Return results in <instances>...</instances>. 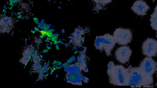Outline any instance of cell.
Here are the masks:
<instances>
[{"label":"cell","instance_id":"52a82bcc","mask_svg":"<svg viewBox=\"0 0 157 88\" xmlns=\"http://www.w3.org/2000/svg\"><path fill=\"white\" fill-rule=\"evenodd\" d=\"M102 47L108 56L111 55V52L116 43L113 35L106 34L102 35Z\"/></svg>","mask_w":157,"mask_h":88},{"label":"cell","instance_id":"8992f818","mask_svg":"<svg viewBox=\"0 0 157 88\" xmlns=\"http://www.w3.org/2000/svg\"><path fill=\"white\" fill-rule=\"evenodd\" d=\"M132 53V50L128 46H122L116 50L115 54L118 61L124 64L129 61Z\"/></svg>","mask_w":157,"mask_h":88},{"label":"cell","instance_id":"f35d334b","mask_svg":"<svg viewBox=\"0 0 157 88\" xmlns=\"http://www.w3.org/2000/svg\"><path fill=\"white\" fill-rule=\"evenodd\" d=\"M56 68L57 69H59V67H57Z\"/></svg>","mask_w":157,"mask_h":88},{"label":"cell","instance_id":"d6986e66","mask_svg":"<svg viewBox=\"0 0 157 88\" xmlns=\"http://www.w3.org/2000/svg\"><path fill=\"white\" fill-rule=\"evenodd\" d=\"M61 42V41L60 39L59 41H58V43H60Z\"/></svg>","mask_w":157,"mask_h":88},{"label":"cell","instance_id":"7dc6e473","mask_svg":"<svg viewBox=\"0 0 157 88\" xmlns=\"http://www.w3.org/2000/svg\"><path fill=\"white\" fill-rule=\"evenodd\" d=\"M50 73V74H52V72H51Z\"/></svg>","mask_w":157,"mask_h":88},{"label":"cell","instance_id":"7a4b0ae2","mask_svg":"<svg viewBox=\"0 0 157 88\" xmlns=\"http://www.w3.org/2000/svg\"><path fill=\"white\" fill-rule=\"evenodd\" d=\"M107 73L110 83L116 86H127L129 75L128 68L121 65H114Z\"/></svg>","mask_w":157,"mask_h":88},{"label":"cell","instance_id":"484cf974","mask_svg":"<svg viewBox=\"0 0 157 88\" xmlns=\"http://www.w3.org/2000/svg\"><path fill=\"white\" fill-rule=\"evenodd\" d=\"M48 75H49L48 73H47L46 74L44 75V76L47 77V76H48Z\"/></svg>","mask_w":157,"mask_h":88},{"label":"cell","instance_id":"1f68e13d","mask_svg":"<svg viewBox=\"0 0 157 88\" xmlns=\"http://www.w3.org/2000/svg\"><path fill=\"white\" fill-rule=\"evenodd\" d=\"M9 3H10V2H9V1H7V2L6 4H9Z\"/></svg>","mask_w":157,"mask_h":88},{"label":"cell","instance_id":"c3c4849f","mask_svg":"<svg viewBox=\"0 0 157 88\" xmlns=\"http://www.w3.org/2000/svg\"><path fill=\"white\" fill-rule=\"evenodd\" d=\"M156 85L157 86V83H156Z\"/></svg>","mask_w":157,"mask_h":88},{"label":"cell","instance_id":"7c38bea8","mask_svg":"<svg viewBox=\"0 0 157 88\" xmlns=\"http://www.w3.org/2000/svg\"><path fill=\"white\" fill-rule=\"evenodd\" d=\"M99 3L102 5H106L110 3L112 0H98Z\"/></svg>","mask_w":157,"mask_h":88},{"label":"cell","instance_id":"ab89813d","mask_svg":"<svg viewBox=\"0 0 157 88\" xmlns=\"http://www.w3.org/2000/svg\"><path fill=\"white\" fill-rule=\"evenodd\" d=\"M39 44H38L37 46V48H38L39 47Z\"/></svg>","mask_w":157,"mask_h":88},{"label":"cell","instance_id":"7402d4cb","mask_svg":"<svg viewBox=\"0 0 157 88\" xmlns=\"http://www.w3.org/2000/svg\"><path fill=\"white\" fill-rule=\"evenodd\" d=\"M47 48L48 50H50L51 48V47L49 46V47H47Z\"/></svg>","mask_w":157,"mask_h":88},{"label":"cell","instance_id":"b9f144b4","mask_svg":"<svg viewBox=\"0 0 157 88\" xmlns=\"http://www.w3.org/2000/svg\"><path fill=\"white\" fill-rule=\"evenodd\" d=\"M58 77V75H56V78H57V77Z\"/></svg>","mask_w":157,"mask_h":88},{"label":"cell","instance_id":"30bf717a","mask_svg":"<svg viewBox=\"0 0 157 88\" xmlns=\"http://www.w3.org/2000/svg\"><path fill=\"white\" fill-rule=\"evenodd\" d=\"M65 70L68 72H71L75 73H79L82 69L78 64H75L70 66H64Z\"/></svg>","mask_w":157,"mask_h":88},{"label":"cell","instance_id":"603a6c76","mask_svg":"<svg viewBox=\"0 0 157 88\" xmlns=\"http://www.w3.org/2000/svg\"><path fill=\"white\" fill-rule=\"evenodd\" d=\"M54 72V70L53 69L51 70V72L53 73Z\"/></svg>","mask_w":157,"mask_h":88},{"label":"cell","instance_id":"bcb514c9","mask_svg":"<svg viewBox=\"0 0 157 88\" xmlns=\"http://www.w3.org/2000/svg\"><path fill=\"white\" fill-rule=\"evenodd\" d=\"M7 8L8 9H10V7H8Z\"/></svg>","mask_w":157,"mask_h":88},{"label":"cell","instance_id":"7bdbcfd3","mask_svg":"<svg viewBox=\"0 0 157 88\" xmlns=\"http://www.w3.org/2000/svg\"><path fill=\"white\" fill-rule=\"evenodd\" d=\"M18 21V20H16V22H17Z\"/></svg>","mask_w":157,"mask_h":88},{"label":"cell","instance_id":"d590c367","mask_svg":"<svg viewBox=\"0 0 157 88\" xmlns=\"http://www.w3.org/2000/svg\"><path fill=\"white\" fill-rule=\"evenodd\" d=\"M156 38H157V30L156 31Z\"/></svg>","mask_w":157,"mask_h":88},{"label":"cell","instance_id":"836d02e7","mask_svg":"<svg viewBox=\"0 0 157 88\" xmlns=\"http://www.w3.org/2000/svg\"><path fill=\"white\" fill-rule=\"evenodd\" d=\"M12 9V7L11 6H10V10H11V9Z\"/></svg>","mask_w":157,"mask_h":88},{"label":"cell","instance_id":"9c48e42d","mask_svg":"<svg viewBox=\"0 0 157 88\" xmlns=\"http://www.w3.org/2000/svg\"><path fill=\"white\" fill-rule=\"evenodd\" d=\"M78 74L71 72H68L66 75L67 82L75 85H82V80Z\"/></svg>","mask_w":157,"mask_h":88},{"label":"cell","instance_id":"2e32d148","mask_svg":"<svg viewBox=\"0 0 157 88\" xmlns=\"http://www.w3.org/2000/svg\"><path fill=\"white\" fill-rule=\"evenodd\" d=\"M33 20H36V21H39V19L37 18L36 17H34L33 18Z\"/></svg>","mask_w":157,"mask_h":88},{"label":"cell","instance_id":"d4e9b609","mask_svg":"<svg viewBox=\"0 0 157 88\" xmlns=\"http://www.w3.org/2000/svg\"><path fill=\"white\" fill-rule=\"evenodd\" d=\"M21 18V17L20 16H19V15H18V16H17V18H18V19H20V18Z\"/></svg>","mask_w":157,"mask_h":88},{"label":"cell","instance_id":"5bb4252c","mask_svg":"<svg viewBox=\"0 0 157 88\" xmlns=\"http://www.w3.org/2000/svg\"><path fill=\"white\" fill-rule=\"evenodd\" d=\"M34 29L35 30L38 31H40V29L36 27H35L34 28Z\"/></svg>","mask_w":157,"mask_h":88},{"label":"cell","instance_id":"3957f363","mask_svg":"<svg viewBox=\"0 0 157 88\" xmlns=\"http://www.w3.org/2000/svg\"><path fill=\"white\" fill-rule=\"evenodd\" d=\"M113 35L116 43L119 45H124L131 42L132 34L129 29L118 28L114 31Z\"/></svg>","mask_w":157,"mask_h":88},{"label":"cell","instance_id":"f546056e","mask_svg":"<svg viewBox=\"0 0 157 88\" xmlns=\"http://www.w3.org/2000/svg\"><path fill=\"white\" fill-rule=\"evenodd\" d=\"M48 49H46V52H45V53H48Z\"/></svg>","mask_w":157,"mask_h":88},{"label":"cell","instance_id":"277c9868","mask_svg":"<svg viewBox=\"0 0 157 88\" xmlns=\"http://www.w3.org/2000/svg\"><path fill=\"white\" fill-rule=\"evenodd\" d=\"M156 62L151 57H147L141 61L138 67L144 74L152 76L156 71Z\"/></svg>","mask_w":157,"mask_h":88},{"label":"cell","instance_id":"5b68a950","mask_svg":"<svg viewBox=\"0 0 157 88\" xmlns=\"http://www.w3.org/2000/svg\"><path fill=\"white\" fill-rule=\"evenodd\" d=\"M143 54L147 57H155L157 54V41L153 38H148L143 43Z\"/></svg>","mask_w":157,"mask_h":88},{"label":"cell","instance_id":"8d00e7d4","mask_svg":"<svg viewBox=\"0 0 157 88\" xmlns=\"http://www.w3.org/2000/svg\"><path fill=\"white\" fill-rule=\"evenodd\" d=\"M19 15L21 17L22 16V15L21 14Z\"/></svg>","mask_w":157,"mask_h":88},{"label":"cell","instance_id":"e0dca14e","mask_svg":"<svg viewBox=\"0 0 157 88\" xmlns=\"http://www.w3.org/2000/svg\"><path fill=\"white\" fill-rule=\"evenodd\" d=\"M39 36L40 37V38L41 39L43 38L44 37L42 35H40Z\"/></svg>","mask_w":157,"mask_h":88},{"label":"cell","instance_id":"4fadbf2b","mask_svg":"<svg viewBox=\"0 0 157 88\" xmlns=\"http://www.w3.org/2000/svg\"><path fill=\"white\" fill-rule=\"evenodd\" d=\"M78 75L81 80H82L83 82L86 83H87L89 80V79L87 78L80 73H79Z\"/></svg>","mask_w":157,"mask_h":88},{"label":"cell","instance_id":"ac0fdd59","mask_svg":"<svg viewBox=\"0 0 157 88\" xmlns=\"http://www.w3.org/2000/svg\"><path fill=\"white\" fill-rule=\"evenodd\" d=\"M22 13V12H18L17 13V15H19L20 14H21V13Z\"/></svg>","mask_w":157,"mask_h":88},{"label":"cell","instance_id":"4dcf8cb0","mask_svg":"<svg viewBox=\"0 0 157 88\" xmlns=\"http://www.w3.org/2000/svg\"><path fill=\"white\" fill-rule=\"evenodd\" d=\"M64 32V30L63 29L62 30V33H63Z\"/></svg>","mask_w":157,"mask_h":88},{"label":"cell","instance_id":"9a60e30c","mask_svg":"<svg viewBox=\"0 0 157 88\" xmlns=\"http://www.w3.org/2000/svg\"><path fill=\"white\" fill-rule=\"evenodd\" d=\"M56 50H59V46L57 44L56 45Z\"/></svg>","mask_w":157,"mask_h":88},{"label":"cell","instance_id":"f1b7e54d","mask_svg":"<svg viewBox=\"0 0 157 88\" xmlns=\"http://www.w3.org/2000/svg\"><path fill=\"white\" fill-rule=\"evenodd\" d=\"M6 11H7L6 10L4 12V14H6Z\"/></svg>","mask_w":157,"mask_h":88},{"label":"cell","instance_id":"4316f807","mask_svg":"<svg viewBox=\"0 0 157 88\" xmlns=\"http://www.w3.org/2000/svg\"><path fill=\"white\" fill-rule=\"evenodd\" d=\"M6 10V9H4L3 10H2V12L3 13V12H4Z\"/></svg>","mask_w":157,"mask_h":88},{"label":"cell","instance_id":"60d3db41","mask_svg":"<svg viewBox=\"0 0 157 88\" xmlns=\"http://www.w3.org/2000/svg\"><path fill=\"white\" fill-rule=\"evenodd\" d=\"M46 63H47V62H45V63H44V65H46Z\"/></svg>","mask_w":157,"mask_h":88},{"label":"cell","instance_id":"8fae6325","mask_svg":"<svg viewBox=\"0 0 157 88\" xmlns=\"http://www.w3.org/2000/svg\"><path fill=\"white\" fill-rule=\"evenodd\" d=\"M102 35L96 37L94 42V45L96 49L102 51Z\"/></svg>","mask_w":157,"mask_h":88},{"label":"cell","instance_id":"74e56055","mask_svg":"<svg viewBox=\"0 0 157 88\" xmlns=\"http://www.w3.org/2000/svg\"><path fill=\"white\" fill-rule=\"evenodd\" d=\"M33 30H31V33H33Z\"/></svg>","mask_w":157,"mask_h":88},{"label":"cell","instance_id":"83f0119b","mask_svg":"<svg viewBox=\"0 0 157 88\" xmlns=\"http://www.w3.org/2000/svg\"><path fill=\"white\" fill-rule=\"evenodd\" d=\"M54 62H55V63H57V61H56V60H54L53 61Z\"/></svg>","mask_w":157,"mask_h":88},{"label":"cell","instance_id":"ba28073f","mask_svg":"<svg viewBox=\"0 0 157 88\" xmlns=\"http://www.w3.org/2000/svg\"><path fill=\"white\" fill-rule=\"evenodd\" d=\"M131 9L138 15L144 16L146 15V12L149 9V7L144 1L138 0L134 3Z\"/></svg>","mask_w":157,"mask_h":88},{"label":"cell","instance_id":"ee69618b","mask_svg":"<svg viewBox=\"0 0 157 88\" xmlns=\"http://www.w3.org/2000/svg\"><path fill=\"white\" fill-rule=\"evenodd\" d=\"M46 46L47 47H49V46H48V45H46Z\"/></svg>","mask_w":157,"mask_h":88},{"label":"cell","instance_id":"6da1fadb","mask_svg":"<svg viewBox=\"0 0 157 88\" xmlns=\"http://www.w3.org/2000/svg\"><path fill=\"white\" fill-rule=\"evenodd\" d=\"M129 78L127 86H147L153 82L152 76L144 74L139 67H133L129 65Z\"/></svg>","mask_w":157,"mask_h":88},{"label":"cell","instance_id":"f6af8a7d","mask_svg":"<svg viewBox=\"0 0 157 88\" xmlns=\"http://www.w3.org/2000/svg\"><path fill=\"white\" fill-rule=\"evenodd\" d=\"M60 43H62V44H63V42H61Z\"/></svg>","mask_w":157,"mask_h":88},{"label":"cell","instance_id":"cb8c5ba5","mask_svg":"<svg viewBox=\"0 0 157 88\" xmlns=\"http://www.w3.org/2000/svg\"><path fill=\"white\" fill-rule=\"evenodd\" d=\"M39 56H40V57L41 58H42L43 57V56L41 54H40V55Z\"/></svg>","mask_w":157,"mask_h":88},{"label":"cell","instance_id":"681fc988","mask_svg":"<svg viewBox=\"0 0 157 88\" xmlns=\"http://www.w3.org/2000/svg\"><path fill=\"white\" fill-rule=\"evenodd\" d=\"M27 39L26 38V39H25V41H26V40H27Z\"/></svg>","mask_w":157,"mask_h":88},{"label":"cell","instance_id":"d6a6232c","mask_svg":"<svg viewBox=\"0 0 157 88\" xmlns=\"http://www.w3.org/2000/svg\"><path fill=\"white\" fill-rule=\"evenodd\" d=\"M156 71H157V75H156V76H157V64H156Z\"/></svg>","mask_w":157,"mask_h":88},{"label":"cell","instance_id":"44dd1931","mask_svg":"<svg viewBox=\"0 0 157 88\" xmlns=\"http://www.w3.org/2000/svg\"><path fill=\"white\" fill-rule=\"evenodd\" d=\"M35 23H36V24H38L39 23V21H36V22H35Z\"/></svg>","mask_w":157,"mask_h":88},{"label":"cell","instance_id":"ffe728a7","mask_svg":"<svg viewBox=\"0 0 157 88\" xmlns=\"http://www.w3.org/2000/svg\"><path fill=\"white\" fill-rule=\"evenodd\" d=\"M46 49L44 50L42 52L43 53H45V52L46 51Z\"/></svg>","mask_w":157,"mask_h":88},{"label":"cell","instance_id":"e575fe53","mask_svg":"<svg viewBox=\"0 0 157 88\" xmlns=\"http://www.w3.org/2000/svg\"><path fill=\"white\" fill-rule=\"evenodd\" d=\"M40 80V79H37L36 80V82H37V81H38V80Z\"/></svg>","mask_w":157,"mask_h":88}]
</instances>
